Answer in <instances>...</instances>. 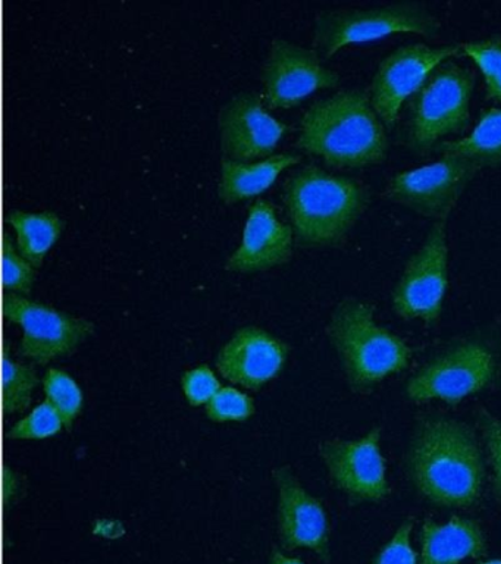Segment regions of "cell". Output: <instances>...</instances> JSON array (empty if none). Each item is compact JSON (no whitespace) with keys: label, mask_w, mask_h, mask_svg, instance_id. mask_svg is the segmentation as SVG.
Segmentation results:
<instances>
[{"label":"cell","mask_w":501,"mask_h":564,"mask_svg":"<svg viewBox=\"0 0 501 564\" xmlns=\"http://www.w3.org/2000/svg\"><path fill=\"white\" fill-rule=\"evenodd\" d=\"M407 467L417 491L433 505L466 509L481 497V452L473 432L461 422L424 419L413 436Z\"/></svg>","instance_id":"1"},{"label":"cell","mask_w":501,"mask_h":564,"mask_svg":"<svg viewBox=\"0 0 501 564\" xmlns=\"http://www.w3.org/2000/svg\"><path fill=\"white\" fill-rule=\"evenodd\" d=\"M296 145L318 154L328 165L362 167L384 161L389 140L371 97L350 88L306 110Z\"/></svg>","instance_id":"2"},{"label":"cell","mask_w":501,"mask_h":564,"mask_svg":"<svg viewBox=\"0 0 501 564\" xmlns=\"http://www.w3.org/2000/svg\"><path fill=\"white\" fill-rule=\"evenodd\" d=\"M283 198L296 240L303 246H337L371 202L367 185L307 165L290 176Z\"/></svg>","instance_id":"3"},{"label":"cell","mask_w":501,"mask_h":564,"mask_svg":"<svg viewBox=\"0 0 501 564\" xmlns=\"http://www.w3.org/2000/svg\"><path fill=\"white\" fill-rule=\"evenodd\" d=\"M375 307L358 299H346L334 311L328 337L340 356L347 381L363 392L391 373L407 368L412 348L397 335L373 321Z\"/></svg>","instance_id":"4"},{"label":"cell","mask_w":501,"mask_h":564,"mask_svg":"<svg viewBox=\"0 0 501 564\" xmlns=\"http://www.w3.org/2000/svg\"><path fill=\"white\" fill-rule=\"evenodd\" d=\"M473 87L472 70L451 61L439 65L412 97L404 139L407 148L425 156L444 135L466 130Z\"/></svg>","instance_id":"5"},{"label":"cell","mask_w":501,"mask_h":564,"mask_svg":"<svg viewBox=\"0 0 501 564\" xmlns=\"http://www.w3.org/2000/svg\"><path fill=\"white\" fill-rule=\"evenodd\" d=\"M439 29L442 22L438 18L416 2L368 9H333L316 15L314 46L324 57H331L350 44L406 33L435 37Z\"/></svg>","instance_id":"6"},{"label":"cell","mask_w":501,"mask_h":564,"mask_svg":"<svg viewBox=\"0 0 501 564\" xmlns=\"http://www.w3.org/2000/svg\"><path fill=\"white\" fill-rule=\"evenodd\" d=\"M494 351L481 339H466L435 357L407 382L409 399L442 400L455 405L490 386L495 377Z\"/></svg>","instance_id":"7"},{"label":"cell","mask_w":501,"mask_h":564,"mask_svg":"<svg viewBox=\"0 0 501 564\" xmlns=\"http://www.w3.org/2000/svg\"><path fill=\"white\" fill-rule=\"evenodd\" d=\"M2 312L8 321L23 328L19 355L39 365L73 355L95 333L94 322L25 295L3 294Z\"/></svg>","instance_id":"8"},{"label":"cell","mask_w":501,"mask_h":564,"mask_svg":"<svg viewBox=\"0 0 501 564\" xmlns=\"http://www.w3.org/2000/svg\"><path fill=\"white\" fill-rule=\"evenodd\" d=\"M448 285L446 220H437L426 234L424 245L409 259L393 290V308L404 319H421L433 325L442 313Z\"/></svg>","instance_id":"9"},{"label":"cell","mask_w":501,"mask_h":564,"mask_svg":"<svg viewBox=\"0 0 501 564\" xmlns=\"http://www.w3.org/2000/svg\"><path fill=\"white\" fill-rule=\"evenodd\" d=\"M479 171L466 159L443 154L431 165L394 175L384 196L426 218L446 220Z\"/></svg>","instance_id":"10"},{"label":"cell","mask_w":501,"mask_h":564,"mask_svg":"<svg viewBox=\"0 0 501 564\" xmlns=\"http://www.w3.org/2000/svg\"><path fill=\"white\" fill-rule=\"evenodd\" d=\"M461 55L460 44L438 48L407 44L395 48L378 66L371 86V104L382 123L397 122L404 101L415 96L434 70L451 57Z\"/></svg>","instance_id":"11"},{"label":"cell","mask_w":501,"mask_h":564,"mask_svg":"<svg viewBox=\"0 0 501 564\" xmlns=\"http://www.w3.org/2000/svg\"><path fill=\"white\" fill-rule=\"evenodd\" d=\"M340 75L324 66L318 52L284 39L272 40L262 68L268 108H292L320 88L336 87Z\"/></svg>","instance_id":"12"},{"label":"cell","mask_w":501,"mask_h":564,"mask_svg":"<svg viewBox=\"0 0 501 564\" xmlns=\"http://www.w3.org/2000/svg\"><path fill=\"white\" fill-rule=\"evenodd\" d=\"M380 441L381 427L377 426L358 441L334 440L320 445V456L333 482L351 502H377L389 496Z\"/></svg>","instance_id":"13"},{"label":"cell","mask_w":501,"mask_h":564,"mask_svg":"<svg viewBox=\"0 0 501 564\" xmlns=\"http://www.w3.org/2000/svg\"><path fill=\"white\" fill-rule=\"evenodd\" d=\"M266 108L262 96L253 91L239 93L222 106L219 132L224 156L248 162L275 149L290 127Z\"/></svg>","instance_id":"14"},{"label":"cell","mask_w":501,"mask_h":564,"mask_svg":"<svg viewBox=\"0 0 501 564\" xmlns=\"http://www.w3.org/2000/svg\"><path fill=\"white\" fill-rule=\"evenodd\" d=\"M279 487V533L284 550L309 549L329 563V523L318 498L302 487L288 466L274 470Z\"/></svg>","instance_id":"15"},{"label":"cell","mask_w":501,"mask_h":564,"mask_svg":"<svg viewBox=\"0 0 501 564\" xmlns=\"http://www.w3.org/2000/svg\"><path fill=\"white\" fill-rule=\"evenodd\" d=\"M288 351L287 344L268 330L244 326L218 352L217 368L228 381L257 391L279 377Z\"/></svg>","instance_id":"16"},{"label":"cell","mask_w":501,"mask_h":564,"mask_svg":"<svg viewBox=\"0 0 501 564\" xmlns=\"http://www.w3.org/2000/svg\"><path fill=\"white\" fill-rule=\"evenodd\" d=\"M293 232L292 225L276 218L272 203L258 198L250 206L240 246L227 259L226 268L257 272L287 263L293 253Z\"/></svg>","instance_id":"17"},{"label":"cell","mask_w":501,"mask_h":564,"mask_svg":"<svg viewBox=\"0 0 501 564\" xmlns=\"http://www.w3.org/2000/svg\"><path fill=\"white\" fill-rule=\"evenodd\" d=\"M487 551L486 535L475 520L455 516L442 524L426 519L422 527L420 564H460L486 557Z\"/></svg>","instance_id":"18"},{"label":"cell","mask_w":501,"mask_h":564,"mask_svg":"<svg viewBox=\"0 0 501 564\" xmlns=\"http://www.w3.org/2000/svg\"><path fill=\"white\" fill-rule=\"evenodd\" d=\"M302 161L301 154L284 152L272 154L263 161L248 163L221 158V180H219V197L226 203H235L258 196L265 192L285 167Z\"/></svg>","instance_id":"19"},{"label":"cell","mask_w":501,"mask_h":564,"mask_svg":"<svg viewBox=\"0 0 501 564\" xmlns=\"http://www.w3.org/2000/svg\"><path fill=\"white\" fill-rule=\"evenodd\" d=\"M7 220L15 229L20 253L34 268L41 267L65 227L63 218L52 210H10Z\"/></svg>","instance_id":"20"},{"label":"cell","mask_w":501,"mask_h":564,"mask_svg":"<svg viewBox=\"0 0 501 564\" xmlns=\"http://www.w3.org/2000/svg\"><path fill=\"white\" fill-rule=\"evenodd\" d=\"M443 154L466 159L482 170L501 165V108L482 110L473 131L464 139L444 141L437 148Z\"/></svg>","instance_id":"21"},{"label":"cell","mask_w":501,"mask_h":564,"mask_svg":"<svg viewBox=\"0 0 501 564\" xmlns=\"http://www.w3.org/2000/svg\"><path fill=\"white\" fill-rule=\"evenodd\" d=\"M2 373L3 412L6 414L24 412L32 404L33 391L39 383L36 370L33 366L12 360L6 348Z\"/></svg>","instance_id":"22"},{"label":"cell","mask_w":501,"mask_h":564,"mask_svg":"<svg viewBox=\"0 0 501 564\" xmlns=\"http://www.w3.org/2000/svg\"><path fill=\"white\" fill-rule=\"evenodd\" d=\"M43 388H45L46 400L54 405L63 419L65 430L72 431L73 423L81 413L83 403H85L81 388L74 381L72 375L59 369L47 370L43 378Z\"/></svg>","instance_id":"23"},{"label":"cell","mask_w":501,"mask_h":564,"mask_svg":"<svg viewBox=\"0 0 501 564\" xmlns=\"http://www.w3.org/2000/svg\"><path fill=\"white\" fill-rule=\"evenodd\" d=\"M460 51L481 70L487 99L501 104V35L460 44Z\"/></svg>","instance_id":"24"},{"label":"cell","mask_w":501,"mask_h":564,"mask_svg":"<svg viewBox=\"0 0 501 564\" xmlns=\"http://www.w3.org/2000/svg\"><path fill=\"white\" fill-rule=\"evenodd\" d=\"M63 427L65 426L59 413L45 400L8 431V438L45 440L58 435Z\"/></svg>","instance_id":"25"},{"label":"cell","mask_w":501,"mask_h":564,"mask_svg":"<svg viewBox=\"0 0 501 564\" xmlns=\"http://www.w3.org/2000/svg\"><path fill=\"white\" fill-rule=\"evenodd\" d=\"M36 280L34 267L20 253L10 234H3L2 241V281L7 290L20 294H30Z\"/></svg>","instance_id":"26"},{"label":"cell","mask_w":501,"mask_h":564,"mask_svg":"<svg viewBox=\"0 0 501 564\" xmlns=\"http://www.w3.org/2000/svg\"><path fill=\"white\" fill-rule=\"evenodd\" d=\"M253 413V400L246 392L232 387H222L206 404V416L219 423L244 422Z\"/></svg>","instance_id":"27"},{"label":"cell","mask_w":501,"mask_h":564,"mask_svg":"<svg viewBox=\"0 0 501 564\" xmlns=\"http://www.w3.org/2000/svg\"><path fill=\"white\" fill-rule=\"evenodd\" d=\"M182 386L188 403L195 408L208 404L222 388L217 375L208 365L197 366L184 373Z\"/></svg>","instance_id":"28"},{"label":"cell","mask_w":501,"mask_h":564,"mask_svg":"<svg viewBox=\"0 0 501 564\" xmlns=\"http://www.w3.org/2000/svg\"><path fill=\"white\" fill-rule=\"evenodd\" d=\"M412 531L413 519H407L382 546L371 564H420V555L412 546Z\"/></svg>","instance_id":"29"},{"label":"cell","mask_w":501,"mask_h":564,"mask_svg":"<svg viewBox=\"0 0 501 564\" xmlns=\"http://www.w3.org/2000/svg\"><path fill=\"white\" fill-rule=\"evenodd\" d=\"M478 423L490 452L492 470H494V492L501 502V421L487 410H481L478 414Z\"/></svg>","instance_id":"30"},{"label":"cell","mask_w":501,"mask_h":564,"mask_svg":"<svg viewBox=\"0 0 501 564\" xmlns=\"http://www.w3.org/2000/svg\"><path fill=\"white\" fill-rule=\"evenodd\" d=\"M2 480L3 505L8 506L10 502H14L15 498L20 496L21 479L14 470L6 466L3 467Z\"/></svg>","instance_id":"31"},{"label":"cell","mask_w":501,"mask_h":564,"mask_svg":"<svg viewBox=\"0 0 501 564\" xmlns=\"http://www.w3.org/2000/svg\"><path fill=\"white\" fill-rule=\"evenodd\" d=\"M270 564H305L301 558L297 557H288L284 553H281L279 549L272 550Z\"/></svg>","instance_id":"32"},{"label":"cell","mask_w":501,"mask_h":564,"mask_svg":"<svg viewBox=\"0 0 501 564\" xmlns=\"http://www.w3.org/2000/svg\"><path fill=\"white\" fill-rule=\"evenodd\" d=\"M478 564H501V560H487V562H479Z\"/></svg>","instance_id":"33"}]
</instances>
